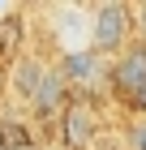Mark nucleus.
<instances>
[{"label":"nucleus","mask_w":146,"mask_h":150,"mask_svg":"<svg viewBox=\"0 0 146 150\" xmlns=\"http://www.w3.org/2000/svg\"><path fill=\"white\" fill-rule=\"evenodd\" d=\"M95 129H99V120H95V107H90L86 99L65 103V112H60V133H65L60 146L65 150H86L90 137H95Z\"/></svg>","instance_id":"nucleus-1"},{"label":"nucleus","mask_w":146,"mask_h":150,"mask_svg":"<svg viewBox=\"0 0 146 150\" xmlns=\"http://www.w3.org/2000/svg\"><path fill=\"white\" fill-rule=\"evenodd\" d=\"M116 86L120 94H129V103L137 112H146V47H133L125 52L120 64H116Z\"/></svg>","instance_id":"nucleus-2"},{"label":"nucleus","mask_w":146,"mask_h":150,"mask_svg":"<svg viewBox=\"0 0 146 150\" xmlns=\"http://www.w3.org/2000/svg\"><path fill=\"white\" fill-rule=\"evenodd\" d=\"M125 35H129V9L125 4H99V13H95V47L112 52V47H120Z\"/></svg>","instance_id":"nucleus-3"},{"label":"nucleus","mask_w":146,"mask_h":150,"mask_svg":"<svg viewBox=\"0 0 146 150\" xmlns=\"http://www.w3.org/2000/svg\"><path fill=\"white\" fill-rule=\"evenodd\" d=\"M30 99H34V107H39L43 116H56V112H65V77H60V73H43Z\"/></svg>","instance_id":"nucleus-4"},{"label":"nucleus","mask_w":146,"mask_h":150,"mask_svg":"<svg viewBox=\"0 0 146 150\" xmlns=\"http://www.w3.org/2000/svg\"><path fill=\"white\" fill-rule=\"evenodd\" d=\"M22 30H26L22 17H4V22H0V69L17 60V52H22Z\"/></svg>","instance_id":"nucleus-5"},{"label":"nucleus","mask_w":146,"mask_h":150,"mask_svg":"<svg viewBox=\"0 0 146 150\" xmlns=\"http://www.w3.org/2000/svg\"><path fill=\"white\" fill-rule=\"evenodd\" d=\"M95 73H99L95 56H90V52H78V56H69V60H65L60 77H95Z\"/></svg>","instance_id":"nucleus-6"},{"label":"nucleus","mask_w":146,"mask_h":150,"mask_svg":"<svg viewBox=\"0 0 146 150\" xmlns=\"http://www.w3.org/2000/svg\"><path fill=\"white\" fill-rule=\"evenodd\" d=\"M129 142H133V150H146V125H133V129H129Z\"/></svg>","instance_id":"nucleus-7"},{"label":"nucleus","mask_w":146,"mask_h":150,"mask_svg":"<svg viewBox=\"0 0 146 150\" xmlns=\"http://www.w3.org/2000/svg\"><path fill=\"white\" fill-rule=\"evenodd\" d=\"M142 39H146V9H142ZM142 47H146V43H142Z\"/></svg>","instance_id":"nucleus-8"},{"label":"nucleus","mask_w":146,"mask_h":150,"mask_svg":"<svg viewBox=\"0 0 146 150\" xmlns=\"http://www.w3.org/2000/svg\"><path fill=\"white\" fill-rule=\"evenodd\" d=\"M52 150H65V146H52Z\"/></svg>","instance_id":"nucleus-9"}]
</instances>
